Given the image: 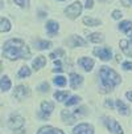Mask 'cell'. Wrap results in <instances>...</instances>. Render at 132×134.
Returning <instances> with one entry per match:
<instances>
[{"label": "cell", "instance_id": "d4e9b609", "mask_svg": "<svg viewBox=\"0 0 132 134\" xmlns=\"http://www.w3.org/2000/svg\"><path fill=\"white\" fill-rule=\"evenodd\" d=\"M54 84L57 86H65L66 85V79L64 76H57V77L54 79Z\"/></svg>", "mask_w": 132, "mask_h": 134}, {"label": "cell", "instance_id": "52a82bcc", "mask_svg": "<svg viewBox=\"0 0 132 134\" xmlns=\"http://www.w3.org/2000/svg\"><path fill=\"white\" fill-rule=\"evenodd\" d=\"M73 134H94V127L89 124H79L73 130Z\"/></svg>", "mask_w": 132, "mask_h": 134}, {"label": "cell", "instance_id": "8992f818", "mask_svg": "<svg viewBox=\"0 0 132 134\" xmlns=\"http://www.w3.org/2000/svg\"><path fill=\"white\" fill-rule=\"evenodd\" d=\"M106 126L108 127L110 131H112L114 134H123L122 126H120L114 118H107V120H106Z\"/></svg>", "mask_w": 132, "mask_h": 134}, {"label": "cell", "instance_id": "4fadbf2b", "mask_svg": "<svg viewBox=\"0 0 132 134\" xmlns=\"http://www.w3.org/2000/svg\"><path fill=\"white\" fill-rule=\"evenodd\" d=\"M58 29H60V27H58V24L55 23V21H48L46 23V31L49 32V35H55L58 32Z\"/></svg>", "mask_w": 132, "mask_h": 134}, {"label": "cell", "instance_id": "8fae6325", "mask_svg": "<svg viewBox=\"0 0 132 134\" xmlns=\"http://www.w3.org/2000/svg\"><path fill=\"white\" fill-rule=\"evenodd\" d=\"M61 116H62V120H64V122L66 125H73L75 122V116L71 114L70 111H67V110H62Z\"/></svg>", "mask_w": 132, "mask_h": 134}, {"label": "cell", "instance_id": "d590c367", "mask_svg": "<svg viewBox=\"0 0 132 134\" xmlns=\"http://www.w3.org/2000/svg\"><path fill=\"white\" fill-rule=\"evenodd\" d=\"M92 0H86V4H85V7L87 8V9H91L92 8Z\"/></svg>", "mask_w": 132, "mask_h": 134}, {"label": "cell", "instance_id": "d6a6232c", "mask_svg": "<svg viewBox=\"0 0 132 134\" xmlns=\"http://www.w3.org/2000/svg\"><path fill=\"white\" fill-rule=\"evenodd\" d=\"M16 4H18L20 7H27L28 5V0H13Z\"/></svg>", "mask_w": 132, "mask_h": 134}, {"label": "cell", "instance_id": "8d00e7d4", "mask_svg": "<svg viewBox=\"0 0 132 134\" xmlns=\"http://www.w3.org/2000/svg\"><path fill=\"white\" fill-rule=\"evenodd\" d=\"M39 116H40L41 118H48V117H49V114H48V113H44V111L41 110V111H40V114H39Z\"/></svg>", "mask_w": 132, "mask_h": 134}, {"label": "cell", "instance_id": "1f68e13d", "mask_svg": "<svg viewBox=\"0 0 132 134\" xmlns=\"http://www.w3.org/2000/svg\"><path fill=\"white\" fill-rule=\"evenodd\" d=\"M54 65L55 68L53 69V72H62V68H61V63L58 60H54Z\"/></svg>", "mask_w": 132, "mask_h": 134}, {"label": "cell", "instance_id": "5b68a950", "mask_svg": "<svg viewBox=\"0 0 132 134\" xmlns=\"http://www.w3.org/2000/svg\"><path fill=\"white\" fill-rule=\"evenodd\" d=\"M94 54L98 56L99 59L103 60V61H108L111 59V56H112V52L107 47H97L95 49H94Z\"/></svg>", "mask_w": 132, "mask_h": 134}, {"label": "cell", "instance_id": "3957f363", "mask_svg": "<svg viewBox=\"0 0 132 134\" xmlns=\"http://www.w3.org/2000/svg\"><path fill=\"white\" fill-rule=\"evenodd\" d=\"M81 12H82V4L79 3V2H74L71 5H69L66 9H65V13H66V16L69 17V19H77L79 15H81Z\"/></svg>", "mask_w": 132, "mask_h": 134}, {"label": "cell", "instance_id": "60d3db41", "mask_svg": "<svg viewBox=\"0 0 132 134\" xmlns=\"http://www.w3.org/2000/svg\"><path fill=\"white\" fill-rule=\"evenodd\" d=\"M120 60H122V57H120V54H118L116 56V61H120Z\"/></svg>", "mask_w": 132, "mask_h": 134}, {"label": "cell", "instance_id": "836d02e7", "mask_svg": "<svg viewBox=\"0 0 132 134\" xmlns=\"http://www.w3.org/2000/svg\"><path fill=\"white\" fill-rule=\"evenodd\" d=\"M123 69H125V70H132V63H129V61L123 63Z\"/></svg>", "mask_w": 132, "mask_h": 134}, {"label": "cell", "instance_id": "f546056e", "mask_svg": "<svg viewBox=\"0 0 132 134\" xmlns=\"http://www.w3.org/2000/svg\"><path fill=\"white\" fill-rule=\"evenodd\" d=\"M83 114H86V108L85 106H82V108H79V109H77V110H75L74 111V116L75 117H79V116H83Z\"/></svg>", "mask_w": 132, "mask_h": 134}, {"label": "cell", "instance_id": "4316f807", "mask_svg": "<svg viewBox=\"0 0 132 134\" xmlns=\"http://www.w3.org/2000/svg\"><path fill=\"white\" fill-rule=\"evenodd\" d=\"M79 101H81V98L78 97V96H73V97H70V100H67L65 104H66V106H71V105L78 104Z\"/></svg>", "mask_w": 132, "mask_h": 134}, {"label": "cell", "instance_id": "9c48e42d", "mask_svg": "<svg viewBox=\"0 0 132 134\" xmlns=\"http://www.w3.org/2000/svg\"><path fill=\"white\" fill-rule=\"evenodd\" d=\"M78 64L85 69V70H91L92 66H94V60L92 59H89V57H82V59L78 60Z\"/></svg>", "mask_w": 132, "mask_h": 134}, {"label": "cell", "instance_id": "4dcf8cb0", "mask_svg": "<svg viewBox=\"0 0 132 134\" xmlns=\"http://www.w3.org/2000/svg\"><path fill=\"white\" fill-rule=\"evenodd\" d=\"M39 90H40L41 93H45V92H48V90H49V84H48V82H42V84L39 86Z\"/></svg>", "mask_w": 132, "mask_h": 134}, {"label": "cell", "instance_id": "603a6c76", "mask_svg": "<svg viewBox=\"0 0 132 134\" xmlns=\"http://www.w3.org/2000/svg\"><path fill=\"white\" fill-rule=\"evenodd\" d=\"M2 27H0V29H2V32H8L9 29H11V24H9V21L7 20V19H4V17H2Z\"/></svg>", "mask_w": 132, "mask_h": 134}, {"label": "cell", "instance_id": "7c38bea8", "mask_svg": "<svg viewBox=\"0 0 132 134\" xmlns=\"http://www.w3.org/2000/svg\"><path fill=\"white\" fill-rule=\"evenodd\" d=\"M37 134H64L60 129H55V127H52V126H44L39 130Z\"/></svg>", "mask_w": 132, "mask_h": 134}, {"label": "cell", "instance_id": "7402d4cb", "mask_svg": "<svg viewBox=\"0 0 132 134\" xmlns=\"http://www.w3.org/2000/svg\"><path fill=\"white\" fill-rule=\"evenodd\" d=\"M67 96H69V93L67 92H55L54 93V98L57 100V101H65L66 98H67Z\"/></svg>", "mask_w": 132, "mask_h": 134}, {"label": "cell", "instance_id": "5bb4252c", "mask_svg": "<svg viewBox=\"0 0 132 134\" xmlns=\"http://www.w3.org/2000/svg\"><path fill=\"white\" fill-rule=\"evenodd\" d=\"M116 108H118V111H119L120 114H124V116H128V114H129L128 106H127L122 100H118V101H116Z\"/></svg>", "mask_w": 132, "mask_h": 134}, {"label": "cell", "instance_id": "83f0119b", "mask_svg": "<svg viewBox=\"0 0 132 134\" xmlns=\"http://www.w3.org/2000/svg\"><path fill=\"white\" fill-rule=\"evenodd\" d=\"M18 76H20V77H28V76H30V69L28 66H23L18 70Z\"/></svg>", "mask_w": 132, "mask_h": 134}, {"label": "cell", "instance_id": "44dd1931", "mask_svg": "<svg viewBox=\"0 0 132 134\" xmlns=\"http://www.w3.org/2000/svg\"><path fill=\"white\" fill-rule=\"evenodd\" d=\"M89 40L92 41V43H95V44H99V43L103 41V37H102L100 33H91V35L89 36Z\"/></svg>", "mask_w": 132, "mask_h": 134}, {"label": "cell", "instance_id": "f35d334b", "mask_svg": "<svg viewBox=\"0 0 132 134\" xmlns=\"http://www.w3.org/2000/svg\"><path fill=\"white\" fill-rule=\"evenodd\" d=\"M106 106H110V108H112V106H114V104H112V101L110 100V101H106V104H104Z\"/></svg>", "mask_w": 132, "mask_h": 134}, {"label": "cell", "instance_id": "ac0fdd59", "mask_svg": "<svg viewBox=\"0 0 132 134\" xmlns=\"http://www.w3.org/2000/svg\"><path fill=\"white\" fill-rule=\"evenodd\" d=\"M0 88H2V92H7L11 89V81L7 76H3L2 81H0Z\"/></svg>", "mask_w": 132, "mask_h": 134}, {"label": "cell", "instance_id": "30bf717a", "mask_svg": "<svg viewBox=\"0 0 132 134\" xmlns=\"http://www.w3.org/2000/svg\"><path fill=\"white\" fill-rule=\"evenodd\" d=\"M82 81H83L82 76H79V74H77V73H71V74H70V86H71L73 89L78 88V86L82 84Z\"/></svg>", "mask_w": 132, "mask_h": 134}, {"label": "cell", "instance_id": "9a60e30c", "mask_svg": "<svg viewBox=\"0 0 132 134\" xmlns=\"http://www.w3.org/2000/svg\"><path fill=\"white\" fill-rule=\"evenodd\" d=\"M45 64H46V59L44 56H39V57H36V60L33 61V68L34 69H41V68H44Z\"/></svg>", "mask_w": 132, "mask_h": 134}, {"label": "cell", "instance_id": "7a4b0ae2", "mask_svg": "<svg viewBox=\"0 0 132 134\" xmlns=\"http://www.w3.org/2000/svg\"><path fill=\"white\" fill-rule=\"evenodd\" d=\"M99 76H100V80L103 86L107 90H112L116 85L120 84V76L108 66H102L99 70Z\"/></svg>", "mask_w": 132, "mask_h": 134}, {"label": "cell", "instance_id": "cb8c5ba5", "mask_svg": "<svg viewBox=\"0 0 132 134\" xmlns=\"http://www.w3.org/2000/svg\"><path fill=\"white\" fill-rule=\"evenodd\" d=\"M37 48H39V49H41V51H44V49H48V48H50L52 47V43L50 41H37Z\"/></svg>", "mask_w": 132, "mask_h": 134}, {"label": "cell", "instance_id": "f1b7e54d", "mask_svg": "<svg viewBox=\"0 0 132 134\" xmlns=\"http://www.w3.org/2000/svg\"><path fill=\"white\" fill-rule=\"evenodd\" d=\"M61 56H64V51L62 49H58V51H55V52H53V53H50V59H53V60H55L57 57H61Z\"/></svg>", "mask_w": 132, "mask_h": 134}, {"label": "cell", "instance_id": "ffe728a7", "mask_svg": "<svg viewBox=\"0 0 132 134\" xmlns=\"http://www.w3.org/2000/svg\"><path fill=\"white\" fill-rule=\"evenodd\" d=\"M83 23L89 27H97L100 25V20L98 19H91V17H83Z\"/></svg>", "mask_w": 132, "mask_h": 134}, {"label": "cell", "instance_id": "e575fe53", "mask_svg": "<svg viewBox=\"0 0 132 134\" xmlns=\"http://www.w3.org/2000/svg\"><path fill=\"white\" fill-rule=\"evenodd\" d=\"M122 16H123V15H122V12H120V11H118V9L112 12V17H114V19H116V20H118V19H120Z\"/></svg>", "mask_w": 132, "mask_h": 134}, {"label": "cell", "instance_id": "6da1fadb", "mask_svg": "<svg viewBox=\"0 0 132 134\" xmlns=\"http://www.w3.org/2000/svg\"><path fill=\"white\" fill-rule=\"evenodd\" d=\"M3 53L9 60H16V59L28 60V59H30L29 48L25 45V43L23 40H17V39H11V40L5 41L3 45Z\"/></svg>", "mask_w": 132, "mask_h": 134}, {"label": "cell", "instance_id": "74e56055", "mask_svg": "<svg viewBox=\"0 0 132 134\" xmlns=\"http://www.w3.org/2000/svg\"><path fill=\"white\" fill-rule=\"evenodd\" d=\"M125 96H127V98H128L129 101H132V90H131V92H127Z\"/></svg>", "mask_w": 132, "mask_h": 134}, {"label": "cell", "instance_id": "e0dca14e", "mask_svg": "<svg viewBox=\"0 0 132 134\" xmlns=\"http://www.w3.org/2000/svg\"><path fill=\"white\" fill-rule=\"evenodd\" d=\"M119 29L123 31V32H125L127 35H129L131 33V29H132V23L128 21V20H124V21H122L119 24Z\"/></svg>", "mask_w": 132, "mask_h": 134}, {"label": "cell", "instance_id": "d6986e66", "mask_svg": "<svg viewBox=\"0 0 132 134\" xmlns=\"http://www.w3.org/2000/svg\"><path fill=\"white\" fill-rule=\"evenodd\" d=\"M53 109H54V104H53V102H49V101L41 102V110H42L44 113L50 114V113L53 111Z\"/></svg>", "mask_w": 132, "mask_h": 134}, {"label": "cell", "instance_id": "ab89813d", "mask_svg": "<svg viewBox=\"0 0 132 134\" xmlns=\"http://www.w3.org/2000/svg\"><path fill=\"white\" fill-rule=\"evenodd\" d=\"M122 3H123L125 7H128V5H129V3H131V0H122Z\"/></svg>", "mask_w": 132, "mask_h": 134}, {"label": "cell", "instance_id": "b9f144b4", "mask_svg": "<svg viewBox=\"0 0 132 134\" xmlns=\"http://www.w3.org/2000/svg\"><path fill=\"white\" fill-rule=\"evenodd\" d=\"M131 4H132V0H131Z\"/></svg>", "mask_w": 132, "mask_h": 134}, {"label": "cell", "instance_id": "7bdbcfd3", "mask_svg": "<svg viewBox=\"0 0 132 134\" xmlns=\"http://www.w3.org/2000/svg\"><path fill=\"white\" fill-rule=\"evenodd\" d=\"M131 39H132V36H131Z\"/></svg>", "mask_w": 132, "mask_h": 134}, {"label": "cell", "instance_id": "484cf974", "mask_svg": "<svg viewBox=\"0 0 132 134\" xmlns=\"http://www.w3.org/2000/svg\"><path fill=\"white\" fill-rule=\"evenodd\" d=\"M71 39L74 40V47H77V45H81V47H85L86 45V41L82 40L79 36H73Z\"/></svg>", "mask_w": 132, "mask_h": 134}, {"label": "cell", "instance_id": "277c9868", "mask_svg": "<svg viewBox=\"0 0 132 134\" xmlns=\"http://www.w3.org/2000/svg\"><path fill=\"white\" fill-rule=\"evenodd\" d=\"M8 126L12 130L20 133V131H23V127H24V118L21 116H12L8 121Z\"/></svg>", "mask_w": 132, "mask_h": 134}, {"label": "cell", "instance_id": "2e32d148", "mask_svg": "<svg viewBox=\"0 0 132 134\" xmlns=\"http://www.w3.org/2000/svg\"><path fill=\"white\" fill-rule=\"evenodd\" d=\"M120 48L128 57H132V48L129 47V43L127 40H120Z\"/></svg>", "mask_w": 132, "mask_h": 134}, {"label": "cell", "instance_id": "ba28073f", "mask_svg": "<svg viewBox=\"0 0 132 134\" xmlns=\"http://www.w3.org/2000/svg\"><path fill=\"white\" fill-rule=\"evenodd\" d=\"M29 89H28V86H24V85H20V86H17L16 89H15V97L16 98H18V100H23V98H25V97H28L29 96Z\"/></svg>", "mask_w": 132, "mask_h": 134}]
</instances>
